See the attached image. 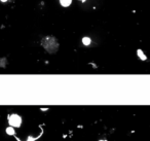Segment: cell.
Returning <instances> with one entry per match:
<instances>
[{
    "label": "cell",
    "mask_w": 150,
    "mask_h": 141,
    "mask_svg": "<svg viewBox=\"0 0 150 141\" xmlns=\"http://www.w3.org/2000/svg\"><path fill=\"white\" fill-rule=\"evenodd\" d=\"M6 133H7V135H15V129H13V127H8L7 129H6Z\"/></svg>",
    "instance_id": "obj_5"
},
{
    "label": "cell",
    "mask_w": 150,
    "mask_h": 141,
    "mask_svg": "<svg viewBox=\"0 0 150 141\" xmlns=\"http://www.w3.org/2000/svg\"><path fill=\"white\" fill-rule=\"evenodd\" d=\"M82 43H83L84 45H89V44H91V38H89V37H83V38H82Z\"/></svg>",
    "instance_id": "obj_6"
},
{
    "label": "cell",
    "mask_w": 150,
    "mask_h": 141,
    "mask_svg": "<svg viewBox=\"0 0 150 141\" xmlns=\"http://www.w3.org/2000/svg\"><path fill=\"white\" fill-rule=\"evenodd\" d=\"M137 54H138V56H139V58H140L141 60H143V61H145V60H147V57L145 56V54L143 53L141 49H138L137 51Z\"/></svg>",
    "instance_id": "obj_3"
},
{
    "label": "cell",
    "mask_w": 150,
    "mask_h": 141,
    "mask_svg": "<svg viewBox=\"0 0 150 141\" xmlns=\"http://www.w3.org/2000/svg\"><path fill=\"white\" fill-rule=\"evenodd\" d=\"M8 123H9L10 126L13 127H20L21 124H22V118L18 114H11L8 118Z\"/></svg>",
    "instance_id": "obj_2"
},
{
    "label": "cell",
    "mask_w": 150,
    "mask_h": 141,
    "mask_svg": "<svg viewBox=\"0 0 150 141\" xmlns=\"http://www.w3.org/2000/svg\"><path fill=\"white\" fill-rule=\"evenodd\" d=\"M80 1H82V2H83V1H85V0H80Z\"/></svg>",
    "instance_id": "obj_8"
},
{
    "label": "cell",
    "mask_w": 150,
    "mask_h": 141,
    "mask_svg": "<svg viewBox=\"0 0 150 141\" xmlns=\"http://www.w3.org/2000/svg\"><path fill=\"white\" fill-rule=\"evenodd\" d=\"M1 1H2V2H6V1H7V0H1Z\"/></svg>",
    "instance_id": "obj_7"
},
{
    "label": "cell",
    "mask_w": 150,
    "mask_h": 141,
    "mask_svg": "<svg viewBox=\"0 0 150 141\" xmlns=\"http://www.w3.org/2000/svg\"><path fill=\"white\" fill-rule=\"evenodd\" d=\"M42 45H43V47L46 51L51 53V54L56 53L59 49L58 41L53 38V37H51V36H47V37H45V38L42 40Z\"/></svg>",
    "instance_id": "obj_1"
},
{
    "label": "cell",
    "mask_w": 150,
    "mask_h": 141,
    "mask_svg": "<svg viewBox=\"0 0 150 141\" xmlns=\"http://www.w3.org/2000/svg\"><path fill=\"white\" fill-rule=\"evenodd\" d=\"M71 1H72V0H60L61 4L63 5V6H65V7L69 6V5H70V3H71Z\"/></svg>",
    "instance_id": "obj_4"
}]
</instances>
